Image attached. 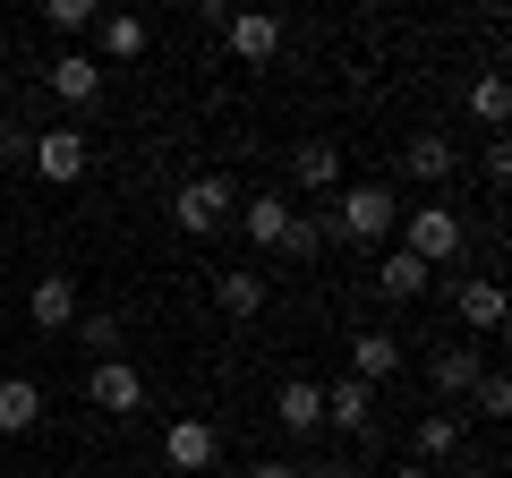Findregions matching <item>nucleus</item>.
Instances as JSON below:
<instances>
[{"mask_svg":"<svg viewBox=\"0 0 512 478\" xmlns=\"http://www.w3.org/2000/svg\"><path fill=\"white\" fill-rule=\"evenodd\" d=\"M393 214H402V205H393V188L384 180H342V197H333V239H393Z\"/></svg>","mask_w":512,"mask_h":478,"instance_id":"f257e3e1","label":"nucleus"},{"mask_svg":"<svg viewBox=\"0 0 512 478\" xmlns=\"http://www.w3.org/2000/svg\"><path fill=\"white\" fill-rule=\"evenodd\" d=\"M26 163H35V180H52V188H77V180L94 171V146H86V129L52 120L43 137H26Z\"/></svg>","mask_w":512,"mask_h":478,"instance_id":"f03ea898","label":"nucleus"},{"mask_svg":"<svg viewBox=\"0 0 512 478\" xmlns=\"http://www.w3.org/2000/svg\"><path fill=\"white\" fill-rule=\"evenodd\" d=\"M239 214V188L222 180V171H197V180H180V197H171V222H180L188 239H205V231H222V222Z\"/></svg>","mask_w":512,"mask_h":478,"instance_id":"7ed1b4c3","label":"nucleus"},{"mask_svg":"<svg viewBox=\"0 0 512 478\" xmlns=\"http://www.w3.org/2000/svg\"><path fill=\"white\" fill-rule=\"evenodd\" d=\"M402 248L427 265V274H436V265H453V257H461V214H453V205H410Z\"/></svg>","mask_w":512,"mask_h":478,"instance_id":"20e7f679","label":"nucleus"},{"mask_svg":"<svg viewBox=\"0 0 512 478\" xmlns=\"http://www.w3.org/2000/svg\"><path fill=\"white\" fill-rule=\"evenodd\" d=\"M163 461H171L180 478H205V470L222 461V436H214V419H171V427H163Z\"/></svg>","mask_w":512,"mask_h":478,"instance_id":"39448f33","label":"nucleus"},{"mask_svg":"<svg viewBox=\"0 0 512 478\" xmlns=\"http://www.w3.org/2000/svg\"><path fill=\"white\" fill-rule=\"evenodd\" d=\"M478 376H487V350H478V342H436V359H427V385H436L444 402H470Z\"/></svg>","mask_w":512,"mask_h":478,"instance_id":"423d86ee","label":"nucleus"},{"mask_svg":"<svg viewBox=\"0 0 512 478\" xmlns=\"http://www.w3.org/2000/svg\"><path fill=\"white\" fill-rule=\"evenodd\" d=\"M291 188H308V197H342V146H333V137H299V146H291Z\"/></svg>","mask_w":512,"mask_h":478,"instance_id":"0eeeda50","label":"nucleus"},{"mask_svg":"<svg viewBox=\"0 0 512 478\" xmlns=\"http://www.w3.org/2000/svg\"><path fill=\"white\" fill-rule=\"evenodd\" d=\"M325 393V427H342L350 444L376 427V385H359V376H333V385H316Z\"/></svg>","mask_w":512,"mask_h":478,"instance_id":"6e6552de","label":"nucleus"},{"mask_svg":"<svg viewBox=\"0 0 512 478\" xmlns=\"http://www.w3.org/2000/svg\"><path fill=\"white\" fill-rule=\"evenodd\" d=\"M222 43H231L248 69H265V60L282 52V18L274 9H231V26H222Z\"/></svg>","mask_w":512,"mask_h":478,"instance_id":"1a4fd4ad","label":"nucleus"},{"mask_svg":"<svg viewBox=\"0 0 512 478\" xmlns=\"http://www.w3.org/2000/svg\"><path fill=\"white\" fill-rule=\"evenodd\" d=\"M77 308H86V299H77V274H43L35 291H26V316H35V325L52 333V342L77 325Z\"/></svg>","mask_w":512,"mask_h":478,"instance_id":"9d476101","label":"nucleus"},{"mask_svg":"<svg viewBox=\"0 0 512 478\" xmlns=\"http://www.w3.org/2000/svg\"><path fill=\"white\" fill-rule=\"evenodd\" d=\"M43 77H52V103H69V111H86L94 94H103V60L94 52H52Z\"/></svg>","mask_w":512,"mask_h":478,"instance_id":"9b49d317","label":"nucleus"},{"mask_svg":"<svg viewBox=\"0 0 512 478\" xmlns=\"http://www.w3.org/2000/svg\"><path fill=\"white\" fill-rule=\"evenodd\" d=\"M86 402H94V410H120V419H128V410L146 402V376L128 368V359H103V368H86Z\"/></svg>","mask_w":512,"mask_h":478,"instance_id":"f8f14e48","label":"nucleus"},{"mask_svg":"<svg viewBox=\"0 0 512 478\" xmlns=\"http://www.w3.org/2000/svg\"><path fill=\"white\" fill-rule=\"evenodd\" d=\"M94 43H103V60H146V43H154V26L137 18V9H103V18H94Z\"/></svg>","mask_w":512,"mask_h":478,"instance_id":"ddd939ff","label":"nucleus"},{"mask_svg":"<svg viewBox=\"0 0 512 478\" xmlns=\"http://www.w3.org/2000/svg\"><path fill=\"white\" fill-rule=\"evenodd\" d=\"M453 308H461V325H470V333H504V282H495V274H461Z\"/></svg>","mask_w":512,"mask_h":478,"instance_id":"4468645a","label":"nucleus"},{"mask_svg":"<svg viewBox=\"0 0 512 478\" xmlns=\"http://www.w3.org/2000/svg\"><path fill=\"white\" fill-rule=\"evenodd\" d=\"M43 410H52V402H43L35 376H0V436H35Z\"/></svg>","mask_w":512,"mask_h":478,"instance_id":"2eb2a0df","label":"nucleus"},{"mask_svg":"<svg viewBox=\"0 0 512 478\" xmlns=\"http://www.w3.org/2000/svg\"><path fill=\"white\" fill-rule=\"evenodd\" d=\"M291 214H299V205L291 197H265V188H256V197H239V231H248L256 239V248H282V231H291Z\"/></svg>","mask_w":512,"mask_h":478,"instance_id":"dca6fc26","label":"nucleus"},{"mask_svg":"<svg viewBox=\"0 0 512 478\" xmlns=\"http://www.w3.org/2000/svg\"><path fill=\"white\" fill-rule=\"evenodd\" d=\"M274 419H282V436H325V393H316L308 376H291V385L274 393Z\"/></svg>","mask_w":512,"mask_h":478,"instance_id":"f3484780","label":"nucleus"},{"mask_svg":"<svg viewBox=\"0 0 512 478\" xmlns=\"http://www.w3.org/2000/svg\"><path fill=\"white\" fill-rule=\"evenodd\" d=\"M350 376L359 385H393L402 376V342L393 333H350Z\"/></svg>","mask_w":512,"mask_h":478,"instance_id":"a211bd4d","label":"nucleus"},{"mask_svg":"<svg viewBox=\"0 0 512 478\" xmlns=\"http://www.w3.org/2000/svg\"><path fill=\"white\" fill-rule=\"evenodd\" d=\"M453 163H461V146H453L444 129H419V137L402 146V171H410V180H453Z\"/></svg>","mask_w":512,"mask_h":478,"instance_id":"6ab92c4d","label":"nucleus"},{"mask_svg":"<svg viewBox=\"0 0 512 478\" xmlns=\"http://www.w3.org/2000/svg\"><path fill=\"white\" fill-rule=\"evenodd\" d=\"M427 282H436V274H427V265H419V257H410V248H393V257H384V265H376V291H384V299H419V291H427Z\"/></svg>","mask_w":512,"mask_h":478,"instance_id":"aec40b11","label":"nucleus"},{"mask_svg":"<svg viewBox=\"0 0 512 478\" xmlns=\"http://www.w3.org/2000/svg\"><path fill=\"white\" fill-rule=\"evenodd\" d=\"M453 453H461V419H453V410H427V419H419V461L436 470V461H453Z\"/></svg>","mask_w":512,"mask_h":478,"instance_id":"412c9836","label":"nucleus"},{"mask_svg":"<svg viewBox=\"0 0 512 478\" xmlns=\"http://www.w3.org/2000/svg\"><path fill=\"white\" fill-rule=\"evenodd\" d=\"M77 342H86L94 350V368H103V359H120V316H103V308H77Z\"/></svg>","mask_w":512,"mask_h":478,"instance_id":"4be33fe9","label":"nucleus"},{"mask_svg":"<svg viewBox=\"0 0 512 478\" xmlns=\"http://www.w3.org/2000/svg\"><path fill=\"white\" fill-rule=\"evenodd\" d=\"M325 239H333V222H325V214H291V231H282V257L308 265V257H325Z\"/></svg>","mask_w":512,"mask_h":478,"instance_id":"5701e85b","label":"nucleus"},{"mask_svg":"<svg viewBox=\"0 0 512 478\" xmlns=\"http://www.w3.org/2000/svg\"><path fill=\"white\" fill-rule=\"evenodd\" d=\"M470 120H478V129H504V120H512V86H504V77H478V86H470Z\"/></svg>","mask_w":512,"mask_h":478,"instance_id":"b1692460","label":"nucleus"},{"mask_svg":"<svg viewBox=\"0 0 512 478\" xmlns=\"http://www.w3.org/2000/svg\"><path fill=\"white\" fill-rule=\"evenodd\" d=\"M214 299H222V316H256L265 308V274H222Z\"/></svg>","mask_w":512,"mask_h":478,"instance_id":"393cba45","label":"nucleus"},{"mask_svg":"<svg viewBox=\"0 0 512 478\" xmlns=\"http://www.w3.org/2000/svg\"><path fill=\"white\" fill-rule=\"evenodd\" d=\"M94 0H43V26H60V35H94Z\"/></svg>","mask_w":512,"mask_h":478,"instance_id":"a878e982","label":"nucleus"},{"mask_svg":"<svg viewBox=\"0 0 512 478\" xmlns=\"http://www.w3.org/2000/svg\"><path fill=\"white\" fill-rule=\"evenodd\" d=\"M470 402H478V419H504V410H512V385H504V376H478Z\"/></svg>","mask_w":512,"mask_h":478,"instance_id":"bb28decb","label":"nucleus"},{"mask_svg":"<svg viewBox=\"0 0 512 478\" xmlns=\"http://www.w3.org/2000/svg\"><path fill=\"white\" fill-rule=\"evenodd\" d=\"M248 478H308V461H248Z\"/></svg>","mask_w":512,"mask_h":478,"instance_id":"cd10ccee","label":"nucleus"},{"mask_svg":"<svg viewBox=\"0 0 512 478\" xmlns=\"http://www.w3.org/2000/svg\"><path fill=\"white\" fill-rule=\"evenodd\" d=\"M393 478H436V470H427V461H402V470H393Z\"/></svg>","mask_w":512,"mask_h":478,"instance_id":"c85d7f7f","label":"nucleus"}]
</instances>
